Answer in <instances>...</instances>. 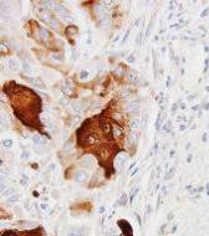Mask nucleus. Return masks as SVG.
Instances as JSON below:
<instances>
[{"instance_id":"26","label":"nucleus","mask_w":209,"mask_h":236,"mask_svg":"<svg viewBox=\"0 0 209 236\" xmlns=\"http://www.w3.org/2000/svg\"><path fill=\"white\" fill-rule=\"evenodd\" d=\"M171 120H168V122H167L166 124H164V130H169V125H171Z\"/></svg>"},{"instance_id":"13","label":"nucleus","mask_w":209,"mask_h":236,"mask_svg":"<svg viewBox=\"0 0 209 236\" xmlns=\"http://www.w3.org/2000/svg\"><path fill=\"white\" fill-rule=\"evenodd\" d=\"M65 33H66V35L72 36V34L77 33V28H76V26H69V28H67V29L65 30Z\"/></svg>"},{"instance_id":"31","label":"nucleus","mask_w":209,"mask_h":236,"mask_svg":"<svg viewBox=\"0 0 209 236\" xmlns=\"http://www.w3.org/2000/svg\"><path fill=\"white\" fill-rule=\"evenodd\" d=\"M205 109H209V103H207V104H205Z\"/></svg>"},{"instance_id":"1","label":"nucleus","mask_w":209,"mask_h":236,"mask_svg":"<svg viewBox=\"0 0 209 236\" xmlns=\"http://www.w3.org/2000/svg\"><path fill=\"white\" fill-rule=\"evenodd\" d=\"M74 176H75V180L77 183H83V181H86V179L88 178V173L86 170L80 169V170H76L75 172V175Z\"/></svg>"},{"instance_id":"3","label":"nucleus","mask_w":209,"mask_h":236,"mask_svg":"<svg viewBox=\"0 0 209 236\" xmlns=\"http://www.w3.org/2000/svg\"><path fill=\"white\" fill-rule=\"evenodd\" d=\"M124 163H126V155L122 154V153L118 154L116 157V159H114V167H116V169L119 170L124 165Z\"/></svg>"},{"instance_id":"11","label":"nucleus","mask_w":209,"mask_h":236,"mask_svg":"<svg viewBox=\"0 0 209 236\" xmlns=\"http://www.w3.org/2000/svg\"><path fill=\"white\" fill-rule=\"evenodd\" d=\"M39 33H40V38H43L44 40L49 39V31L45 28H39Z\"/></svg>"},{"instance_id":"23","label":"nucleus","mask_w":209,"mask_h":236,"mask_svg":"<svg viewBox=\"0 0 209 236\" xmlns=\"http://www.w3.org/2000/svg\"><path fill=\"white\" fill-rule=\"evenodd\" d=\"M152 24H153V21H151V24L148 25L147 31H146V38H148V35H149V33H151V29H152Z\"/></svg>"},{"instance_id":"4","label":"nucleus","mask_w":209,"mask_h":236,"mask_svg":"<svg viewBox=\"0 0 209 236\" xmlns=\"http://www.w3.org/2000/svg\"><path fill=\"white\" fill-rule=\"evenodd\" d=\"M112 135L114 138H121L123 135V130L118 124H112Z\"/></svg>"},{"instance_id":"15","label":"nucleus","mask_w":209,"mask_h":236,"mask_svg":"<svg viewBox=\"0 0 209 236\" xmlns=\"http://www.w3.org/2000/svg\"><path fill=\"white\" fill-rule=\"evenodd\" d=\"M19 200V195H16V194H14V195H11L10 198L6 199V203L8 204H13V203H16Z\"/></svg>"},{"instance_id":"29","label":"nucleus","mask_w":209,"mask_h":236,"mask_svg":"<svg viewBox=\"0 0 209 236\" xmlns=\"http://www.w3.org/2000/svg\"><path fill=\"white\" fill-rule=\"evenodd\" d=\"M137 170H138V168H137V169H136V170H133V172H132V174H131V175H134L136 173H137Z\"/></svg>"},{"instance_id":"6","label":"nucleus","mask_w":209,"mask_h":236,"mask_svg":"<svg viewBox=\"0 0 209 236\" xmlns=\"http://www.w3.org/2000/svg\"><path fill=\"white\" fill-rule=\"evenodd\" d=\"M33 142L36 144V145H45L48 142H46V139L44 137H41L40 134H35L33 135Z\"/></svg>"},{"instance_id":"12","label":"nucleus","mask_w":209,"mask_h":236,"mask_svg":"<svg viewBox=\"0 0 209 236\" xmlns=\"http://www.w3.org/2000/svg\"><path fill=\"white\" fill-rule=\"evenodd\" d=\"M127 80L131 81V82H136V81H137V75H136L133 71H129L127 73Z\"/></svg>"},{"instance_id":"19","label":"nucleus","mask_w":209,"mask_h":236,"mask_svg":"<svg viewBox=\"0 0 209 236\" xmlns=\"http://www.w3.org/2000/svg\"><path fill=\"white\" fill-rule=\"evenodd\" d=\"M87 77H88V72L87 71H82L80 73V78H81V80H87Z\"/></svg>"},{"instance_id":"9","label":"nucleus","mask_w":209,"mask_h":236,"mask_svg":"<svg viewBox=\"0 0 209 236\" xmlns=\"http://www.w3.org/2000/svg\"><path fill=\"white\" fill-rule=\"evenodd\" d=\"M23 69H24L26 75H33V73L35 72V69H33V67H31L28 62H25V61H24V64H23Z\"/></svg>"},{"instance_id":"28","label":"nucleus","mask_w":209,"mask_h":236,"mask_svg":"<svg viewBox=\"0 0 209 236\" xmlns=\"http://www.w3.org/2000/svg\"><path fill=\"white\" fill-rule=\"evenodd\" d=\"M129 31H131V30L128 29V30H127V33H126V35H124V39H123V43H124V41H127V39H128V38H127V36H128V34H129Z\"/></svg>"},{"instance_id":"5","label":"nucleus","mask_w":209,"mask_h":236,"mask_svg":"<svg viewBox=\"0 0 209 236\" xmlns=\"http://www.w3.org/2000/svg\"><path fill=\"white\" fill-rule=\"evenodd\" d=\"M26 80H28L29 82H31L34 86H36V87H40V88H45V85H44V82L40 80V78H33V77H25Z\"/></svg>"},{"instance_id":"20","label":"nucleus","mask_w":209,"mask_h":236,"mask_svg":"<svg viewBox=\"0 0 209 236\" xmlns=\"http://www.w3.org/2000/svg\"><path fill=\"white\" fill-rule=\"evenodd\" d=\"M43 4L45 5V6H46V9H51V6H54V5H55V3H54V1H44Z\"/></svg>"},{"instance_id":"30","label":"nucleus","mask_w":209,"mask_h":236,"mask_svg":"<svg viewBox=\"0 0 209 236\" xmlns=\"http://www.w3.org/2000/svg\"><path fill=\"white\" fill-rule=\"evenodd\" d=\"M33 168L34 169H38V164H33Z\"/></svg>"},{"instance_id":"16","label":"nucleus","mask_w":209,"mask_h":236,"mask_svg":"<svg viewBox=\"0 0 209 236\" xmlns=\"http://www.w3.org/2000/svg\"><path fill=\"white\" fill-rule=\"evenodd\" d=\"M114 119L117 120V122H119V123H122L123 122V114L122 113H119V112H117V113H114Z\"/></svg>"},{"instance_id":"27","label":"nucleus","mask_w":209,"mask_h":236,"mask_svg":"<svg viewBox=\"0 0 209 236\" xmlns=\"http://www.w3.org/2000/svg\"><path fill=\"white\" fill-rule=\"evenodd\" d=\"M127 61H128V62H133V61H134V56H133V55H131V56L128 57V59H127Z\"/></svg>"},{"instance_id":"14","label":"nucleus","mask_w":209,"mask_h":236,"mask_svg":"<svg viewBox=\"0 0 209 236\" xmlns=\"http://www.w3.org/2000/svg\"><path fill=\"white\" fill-rule=\"evenodd\" d=\"M131 129H138L139 128V119H132L129 123Z\"/></svg>"},{"instance_id":"25","label":"nucleus","mask_w":209,"mask_h":236,"mask_svg":"<svg viewBox=\"0 0 209 236\" xmlns=\"http://www.w3.org/2000/svg\"><path fill=\"white\" fill-rule=\"evenodd\" d=\"M141 36H142V33H139V34L137 35V38H136V43H137V44H141V39H142Z\"/></svg>"},{"instance_id":"2","label":"nucleus","mask_w":209,"mask_h":236,"mask_svg":"<svg viewBox=\"0 0 209 236\" xmlns=\"http://www.w3.org/2000/svg\"><path fill=\"white\" fill-rule=\"evenodd\" d=\"M93 163H95V160H93V158L91 155H83L80 160V164L82 167H87V168H92Z\"/></svg>"},{"instance_id":"8","label":"nucleus","mask_w":209,"mask_h":236,"mask_svg":"<svg viewBox=\"0 0 209 236\" xmlns=\"http://www.w3.org/2000/svg\"><path fill=\"white\" fill-rule=\"evenodd\" d=\"M55 11L59 15H62V16H64V15H66L67 13H69V10H67L65 6H62V5H56V6H55Z\"/></svg>"},{"instance_id":"22","label":"nucleus","mask_w":209,"mask_h":236,"mask_svg":"<svg viewBox=\"0 0 209 236\" xmlns=\"http://www.w3.org/2000/svg\"><path fill=\"white\" fill-rule=\"evenodd\" d=\"M72 109L76 111V112H80L81 111V109H80V104H78V103H72Z\"/></svg>"},{"instance_id":"7","label":"nucleus","mask_w":209,"mask_h":236,"mask_svg":"<svg viewBox=\"0 0 209 236\" xmlns=\"http://www.w3.org/2000/svg\"><path fill=\"white\" fill-rule=\"evenodd\" d=\"M67 236H85V229H72Z\"/></svg>"},{"instance_id":"17","label":"nucleus","mask_w":209,"mask_h":236,"mask_svg":"<svg viewBox=\"0 0 209 236\" xmlns=\"http://www.w3.org/2000/svg\"><path fill=\"white\" fill-rule=\"evenodd\" d=\"M3 145H5L6 148H10V147L13 145V140H11V139H5V140L3 142Z\"/></svg>"},{"instance_id":"18","label":"nucleus","mask_w":209,"mask_h":236,"mask_svg":"<svg viewBox=\"0 0 209 236\" xmlns=\"http://www.w3.org/2000/svg\"><path fill=\"white\" fill-rule=\"evenodd\" d=\"M176 172V168H172V169L168 172V173H167V174H166V179H171V178H172V175H173V173Z\"/></svg>"},{"instance_id":"21","label":"nucleus","mask_w":209,"mask_h":236,"mask_svg":"<svg viewBox=\"0 0 209 236\" xmlns=\"http://www.w3.org/2000/svg\"><path fill=\"white\" fill-rule=\"evenodd\" d=\"M14 193H15V189H9L6 191H3V196H8L10 194H14Z\"/></svg>"},{"instance_id":"24","label":"nucleus","mask_w":209,"mask_h":236,"mask_svg":"<svg viewBox=\"0 0 209 236\" xmlns=\"http://www.w3.org/2000/svg\"><path fill=\"white\" fill-rule=\"evenodd\" d=\"M41 210H44V211H48L49 210V205H48V204H41Z\"/></svg>"},{"instance_id":"10","label":"nucleus","mask_w":209,"mask_h":236,"mask_svg":"<svg viewBox=\"0 0 209 236\" xmlns=\"http://www.w3.org/2000/svg\"><path fill=\"white\" fill-rule=\"evenodd\" d=\"M8 64H9V69H10V70L15 71V70H18V69H19V64H18V61L15 60V59H13V57H11V59H9V62H8Z\"/></svg>"}]
</instances>
